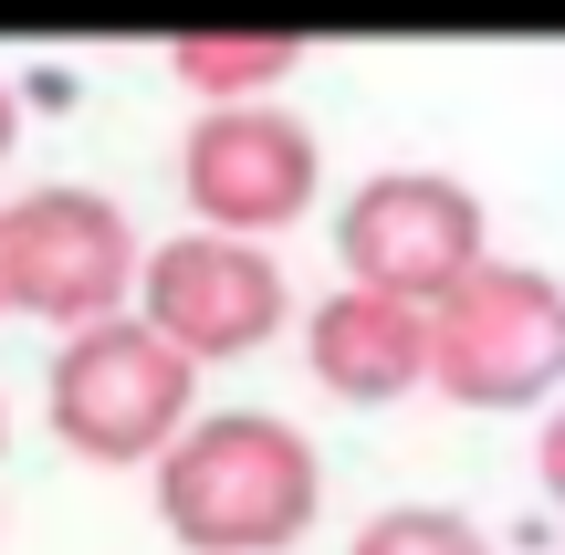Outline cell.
Segmentation results:
<instances>
[{"label":"cell","mask_w":565,"mask_h":555,"mask_svg":"<svg viewBox=\"0 0 565 555\" xmlns=\"http://www.w3.org/2000/svg\"><path fill=\"white\" fill-rule=\"evenodd\" d=\"M315 503H324V472L294 419L221 409V419H189L158 451V524L189 555H282L315 524Z\"/></svg>","instance_id":"cell-1"},{"label":"cell","mask_w":565,"mask_h":555,"mask_svg":"<svg viewBox=\"0 0 565 555\" xmlns=\"http://www.w3.org/2000/svg\"><path fill=\"white\" fill-rule=\"evenodd\" d=\"M42 409H53V440L74 461H105V472L116 461H158L189 430V409H200V356H179L147 314H105V325L53 346Z\"/></svg>","instance_id":"cell-2"},{"label":"cell","mask_w":565,"mask_h":555,"mask_svg":"<svg viewBox=\"0 0 565 555\" xmlns=\"http://www.w3.org/2000/svg\"><path fill=\"white\" fill-rule=\"evenodd\" d=\"M429 388L461 409H534L565 388V284L534 263H482L429 305Z\"/></svg>","instance_id":"cell-3"},{"label":"cell","mask_w":565,"mask_h":555,"mask_svg":"<svg viewBox=\"0 0 565 555\" xmlns=\"http://www.w3.org/2000/svg\"><path fill=\"white\" fill-rule=\"evenodd\" d=\"M0 210H11V305L21 314L84 335V325L137 305L147 252H137L116 200H95V189H32V200H0Z\"/></svg>","instance_id":"cell-4"},{"label":"cell","mask_w":565,"mask_h":555,"mask_svg":"<svg viewBox=\"0 0 565 555\" xmlns=\"http://www.w3.org/2000/svg\"><path fill=\"white\" fill-rule=\"evenodd\" d=\"M335 252H345V284H377V293H408V305H440L461 273H482V200L440 168H377V179L345 200L335 221Z\"/></svg>","instance_id":"cell-5"},{"label":"cell","mask_w":565,"mask_h":555,"mask_svg":"<svg viewBox=\"0 0 565 555\" xmlns=\"http://www.w3.org/2000/svg\"><path fill=\"white\" fill-rule=\"evenodd\" d=\"M179 179H189V210L200 231H231V242H273L315 210V179H324V147L315 126L273 116V105H210L179 147Z\"/></svg>","instance_id":"cell-6"},{"label":"cell","mask_w":565,"mask_h":555,"mask_svg":"<svg viewBox=\"0 0 565 555\" xmlns=\"http://www.w3.org/2000/svg\"><path fill=\"white\" fill-rule=\"evenodd\" d=\"M137 314L168 335L179 356H252L273 346V325L294 314L282 293V263L263 242H231V231H189V242H158L137 273Z\"/></svg>","instance_id":"cell-7"},{"label":"cell","mask_w":565,"mask_h":555,"mask_svg":"<svg viewBox=\"0 0 565 555\" xmlns=\"http://www.w3.org/2000/svg\"><path fill=\"white\" fill-rule=\"evenodd\" d=\"M303 356L315 377L345 398V409H387V398L429 388V305L408 293H377V284H345L303 314Z\"/></svg>","instance_id":"cell-8"},{"label":"cell","mask_w":565,"mask_h":555,"mask_svg":"<svg viewBox=\"0 0 565 555\" xmlns=\"http://www.w3.org/2000/svg\"><path fill=\"white\" fill-rule=\"evenodd\" d=\"M294 63H303L294 32H189L179 53H168V74H179L200 105H263Z\"/></svg>","instance_id":"cell-9"},{"label":"cell","mask_w":565,"mask_h":555,"mask_svg":"<svg viewBox=\"0 0 565 555\" xmlns=\"http://www.w3.org/2000/svg\"><path fill=\"white\" fill-rule=\"evenodd\" d=\"M356 555H492V545H482V524L450 514V503H398V514H377L356 535Z\"/></svg>","instance_id":"cell-10"},{"label":"cell","mask_w":565,"mask_h":555,"mask_svg":"<svg viewBox=\"0 0 565 555\" xmlns=\"http://www.w3.org/2000/svg\"><path fill=\"white\" fill-rule=\"evenodd\" d=\"M534 461H545V493H555V514H565V398H555V419H545V451H534Z\"/></svg>","instance_id":"cell-11"},{"label":"cell","mask_w":565,"mask_h":555,"mask_svg":"<svg viewBox=\"0 0 565 555\" xmlns=\"http://www.w3.org/2000/svg\"><path fill=\"white\" fill-rule=\"evenodd\" d=\"M0 314H11V210H0Z\"/></svg>","instance_id":"cell-12"},{"label":"cell","mask_w":565,"mask_h":555,"mask_svg":"<svg viewBox=\"0 0 565 555\" xmlns=\"http://www.w3.org/2000/svg\"><path fill=\"white\" fill-rule=\"evenodd\" d=\"M11 137H21V105H11V84H0V158H11Z\"/></svg>","instance_id":"cell-13"},{"label":"cell","mask_w":565,"mask_h":555,"mask_svg":"<svg viewBox=\"0 0 565 555\" xmlns=\"http://www.w3.org/2000/svg\"><path fill=\"white\" fill-rule=\"evenodd\" d=\"M0 451H11V409H0Z\"/></svg>","instance_id":"cell-14"}]
</instances>
